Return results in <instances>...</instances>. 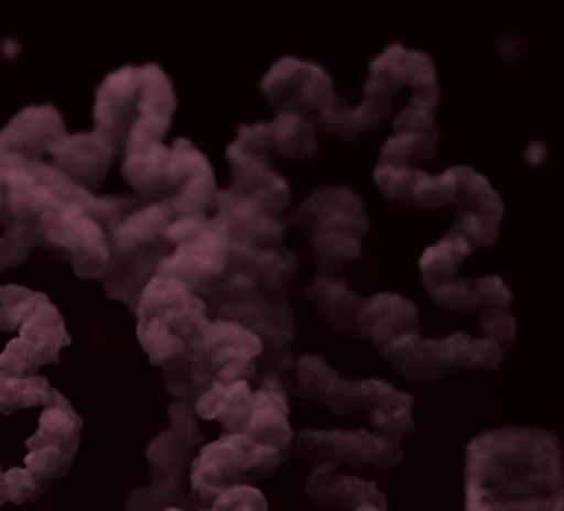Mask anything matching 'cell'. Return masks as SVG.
<instances>
[{
    "label": "cell",
    "instance_id": "8",
    "mask_svg": "<svg viewBox=\"0 0 564 511\" xmlns=\"http://www.w3.org/2000/svg\"><path fill=\"white\" fill-rule=\"evenodd\" d=\"M282 463V452L245 434H223L203 443L189 465V489L200 502H209L231 487H256L271 478Z\"/></svg>",
    "mask_w": 564,
    "mask_h": 511
},
{
    "label": "cell",
    "instance_id": "17",
    "mask_svg": "<svg viewBox=\"0 0 564 511\" xmlns=\"http://www.w3.org/2000/svg\"><path fill=\"white\" fill-rule=\"evenodd\" d=\"M306 295L315 302L319 315L333 328L359 337V315L366 300L352 293L344 280H337L333 275H319L306 289Z\"/></svg>",
    "mask_w": 564,
    "mask_h": 511
},
{
    "label": "cell",
    "instance_id": "4",
    "mask_svg": "<svg viewBox=\"0 0 564 511\" xmlns=\"http://www.w3.org/2000/svg\"><path fill=\"white\" fill-rule=\"evenodd\" d=\"M134 308L137 339L163 374L181 368L212 322L203 297L165 275H154L145 282Z\"/></svg>",
    "mask_w": 564,
    "mask_h": 511
},
{
    "label": "cell",
    "instance_id": "3",
    "mask_svg": "<svg viewBox=\"0 0 564 511\" xmlns=\"http://www.w3.org/2000/svg\"><path fill=\"white\" fill-rule=\"evenodd\" d=\"M295 390L337 416L361 412L370 432L383 438L401 443L414 430L410 394L383 379H346L319 355H304L295 361Z\"/></svg>",
    "mask_w": 564,
    "mask_h": 511
},
{
    "label": "cell",
    "instance_id": "7",
    "mask_svg": "<svg viewBox=\"0 0 564 511\" xmlns=\"http://www.w3.org/2000/svg\"><path fill=\"white\" fill-rule=\"evenodd\" d=\"M381 357L408 381H434L465 370H494L502 359V348L489 337L452 333L445 339H423L419 330L405 333L381 350Z\"/></svg>",
    "mask_w": 564,
    "mask_h": 511
},
{
    "label": "cell",
    "instance_id": "1",
    "mask_svg": "<svg viewBox=\"0 0 564 511\" xmlns=\"http://www.w3.org/2000/svg\"><path fill=\"white\" fill-rule=\"evenodd\" d=\"M465 511H564L562 447L540 427H496L465 447Z\"/></svg>",
    "mask_w": 564,
    "mask_h": 511
},
{
    "label": "cell",
    "instance_id": "5",
    "mask_svg": "<svg viewBox=\"0 0 564 511\" xmlns=\"http://www.w3.org/2000/svg\"><path fill=\"white\" fill-rule=\"evenodd\" d=\"M170 425L145 447L150 482L130 491L123 511L205 509L189 489V465L205 443L192 403L174 401L167 410Z\"/></svg>",
    "mask_w": 564,
    "mask_h": 511
},
{
    "label": "cell",
    "instance_id": "19",
    "mask_svg": "<svg viewBox=\"0 0 564 511\" xmlns=\"http://www.w3.org/2000/svg\"><path fill=\"white\" fill-rule=\"evenodd\" d=\"M165 511H192V509H165ZM198 511H269L267 498L258 487H231L218 493L209 507Z\"/></svg>",
    "mask_w": 564,
    "mask_h": 511
},
{
    "label": "cell",
    "instance_id": "16",
    "mask_svg": "<svg viewBox=\"0 0 564 511\" xmlns=\"http://www.w3.org/2000/svg\"><path fill=\"white\" fill-rule=\"evenodd\" d=\"M419 330V313L412 302L394 293H379L366 300L359 315V337L381 350L392 339Z\"/></svg>",
    "mask_w": 564,
    "mask_h": 511
},
{
    "label": "cell",
    "instance_id": "18",
    "mask_svg": "<svg viewBox=\"0 0 564 511\" xmlns=\"http://www.w3.org/2000/svg\"><path fill=\"white\" fill-rule=\"evenodd\" d=\"M59 390H55L42 374L29 379H7L0 381V414L11 416L20 410L40 407L51 401Z\"/></svg>",
    "mask_w": 564,
    "mask_h": 511
},
{
    "label": "cell",
    "instance_id": "2",
    "mask_svg": "<svg viewBox=\"0 0 564 511\" xmlns=\"http://www.w3.org/2000/svg\"><path fill=\"white\" fill-rule=\"evenodd\" d=\"M174 106L172 84L159 66H126L110 73L97 88L95 130L115 152L152 145L170 128Z\"/></svg>",
    "mask_w": 564,
    "mask_h": 511
},
{
    "label": "cell",
    "instance_id": "13",
    "mask_svg": "<svg viewBox=\"0 0 564 511\" xmlns=\"http://www.w3.org/2000/svg\"><path fill=\"white\" fill-rule=\"evenodd\" d=\"M304 493L313 507L328 509H357L364 504H377L388 509L386 493L370 480H364L352 474H344L333 465H315L308 474Z\"/></svg>",
    "mask_w": 564,
    "mask_h": 511
},
{
    "label": "cell",
    "instance_id": "15",
    "mask_svg": "<svg viewBox=\"0 0 564 511\" xmlns=\"http://www.w3.org/2000/svg\"><path fill=\"white\" fill-rule=\"evenodd\" d=\"M35 247V231L26 222H11L0 236V271L18 267ZM33 289L20 284H0V333H13Z\"/></svg>",
    "mask_w": 564,
    "mask_h": 511
},
{
    "label": "cell",
    "instance_id": "14",
    "mask_svg": "<svg viewBox=\"0 0 564 511\" xmlns=\"http://www.w3.org/2000/svg\"><path fill=\"white\" fill-rule=\"evenodd\" d=\"M256 405V388L251 381L214 383L192 403L194 414L205 421L220 423L223 434H245Z\"/></svg>",
    "mask_w": 564,
    "mask_h": 511
},
{
    "label": "cell",
    "instance_id": "9",
    "mask_svg": "<svg viewBox=\"0 0 564 511\" xmlns=\"http://www.w3.org/2000/svg\"><path fill=\"white\" fill-rule=\"evenodd\" d=\"M293 222L311 231L322 275H333L339 271L341 262L359 258L361 236L368 229L361 200L344 187H322L313 192L295 211Z\"/></svg>",
    "mask_w": 564,
    "mask_h": 511
},
{
    "label": "cell",
    "instance_id": "20",
    "mask_svg": "<svg viewBox=\"0 0 564 511\" xmlns=\"http://www.w3.org/2000/svg\"><path fill=\"white\" fill-rule=\"evenodd\" d=\"M352 511H388L386 507H377V504H364V507H357Z\"/></svg>",
    "mask_w": 564,
    "mask_h": 511
},
{
    "label": "cell",
    "instance_id": "12",
    "mask_svg": "<svg viewBox=\"0 0 564 511\" xmlns=\"http://www.w3.org/2000/svg\"><path fill=\"white\" fill-rule=\"evenodd\" d=\"M262 93L269 97L278 115H295L308 119L322 115L335 97L330 77L311 62L280 59L262 79Z\"/></svg>",
    "mask_w": 564,
    "mask_h": 511
},
{
    "label": "cell",
    "instance_id": "10",
    "mask_svg": "<svg viewBox=\"0 0 564 511\" xmlns=\"http://www.w3.org/2000/svg\"><path fill=\"white\" fill-rule=\"evenodd\" d=\"M70 344L59 308L42 291H31L13 337L0 352V381L29 379L46 363H57Z\"/></svg>",
    "mask_w": 564,
    "mask_h": 511
},
{
    "label": "cell",
    "instance_id": "11",
    "mask_svg": "<svg viewBox=\"0 0 564 511\" xmlns=\"http://www.w3.org/2000/svg\"><path fill=\"white\" fill-rule=\"evenodd\" d=\"M302 458L313 465L397 467L403 458L401 443L370 430H297L282 452V463Z\"/></svg>",
    "mask_w": 564,
    "mask_h": 511
},
{
    "label": "cell",
    "instance_id": "6",
    "mask_svg": "<svg viewBox=\"0 0 564 511\" xmlns=\"http://www.w3.org/2000/svg\"><path fill=\"white\" fill-rule=\"evenodd\" d=\"M262 341L249 328L231 319H214L178 370L163 374L174 401L194 403L214 383L256 381Z\"/></svg>",
    "mask_w": 564,
    "mask_h": 511
}]
</instances>
